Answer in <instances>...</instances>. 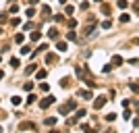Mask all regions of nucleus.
Instances as JSON below:
<instances>
[{
	"mask_svg": "<svg viewBox=\"0 0 139 133\" xmlns=\"http://www.w3.org/2000/svg\"><path fill=\"white\" fill-rule=\"evenodd\" d=\"M106 102H108V98L100 96V98H98V100L93 102V108H96V110H100V108H104V104H106Z\"/></svg>",
	"mask_w": 139,
	"mask_h": 133,
	"instance_id": "1",
	"label": "nucleus"
},
{
	"mask_svg": "<svg viewBox=\"0 0 139 133\" xmlns=\"http://www.w3.org/2000/svg\"><path fill=\"white\" fill-rule=\"evenodd\" d=\"M75 106H77V102H75V100H71V102H69L66 106H62V108H60V114H69V110H73Z\"/></svg>",
	"mask_w": 139,
	"mask_h": 133,
	"instance_id": "2",
	"label": "nucleus"
},
{
	"mask_svg": "<svg viewBox=\"0 0 139 133\" xmlns=\"http://www.w3.org/2000/svg\"><path fill=\"white\" fill-rule=\"evenodd\" d=\"M50 104H54V96H48V98H44V100L40 102V106H42V108H48Z\"/></svg>",
	"mask_w": 139,
	"mask_h": 133,
	"instance_id": "3",
	"label": "nucleus"
},
{
	"mask_svg": "<svg viewBox=\"0 0 139 133\" xmlns=\"http://www.w3.org/2000/svg\"><path fill=\"white\" fill-rule=\"evenodd\" d=\"M56 48H58L60 52H66V48H69V46H66V42H58V44H56Z\"/></svg>",
	"mask_w": 139,
	"mask_h": 133,
	"instance_id": "4",
	"label": "nucleus"
},
{
	"mask_svg": "<svg viewBox=\"0 0 139 133\" xmlns=\"http://www.w3.org/2000/svg\"><path fill=\"white\" fill-rule=\"evenodd\" d=\"M112 65H114V67H120V65H123V58H120V56L116 54V56L112 58Z\"/></svg>",
	"mask_w": 139,
	"mask_h": 133,
	"instance_id": "5",
	"label": "nucleus"
},
{
	"mask_svg": "<svg viewBox=\"0 0 139 133\" xmlns=\"http://www.w3.org/2000/svg\"><path fill=\"white\" fill-rule=\"evenodd\" d=\"M19 65H21V60L13 56V58H10V67H13V69H19Z\"/></svg>",
	"mask_w": 139,
	"mask_h": 133,
	"instance_id": "6",
	"label": "nucleus"
},
{
	"mask_svg": "<svg viewBox=\"0 0 139 133\" xmlns=\"http://www.w3.org/2000/svg\"><path fill=\"white\" fill-rule=\"evenodd\" d=\"M81 98H83V100H91V92H89V89H83V92H81Z\"/></svg>",
	"mask_w": 139,
	"mask_h": 133,
	"instance_id": "7",
	"label": "nucleus"
},
{
	"mask_svg": "<svg viewBox=\"0 0 139 133\" xmlns=\"http://www.w3.org/2000/svg\"><path fill=\"white\" fill-rule=\"evenodd\" d=\"M10 104H13V106H19V104H21V98H19V96H13V98H10Z\"/></svg>",
	"mask_w": 139,
	"mask_h": 133,
	"instance_id": "8",
	"label": "nucleus"
},
{
	"mask_svg": "<svg viewBox=\"0 0 139 133\" xmlns=\"http://www.w3.org/2000/svg\"><path fill=\"white\" fill-rule=\"evenodd\" d=\"M40 38H42V33H40V31H33V33H31V42H37Z\"/></svg>",
	"mask_w": 139,
	"mask_h": 133,
	"instance_id": "9",
	"label": "nucleus"
},
{
	"mask_svg": "<svg viewBox=\"0 0 139 133\" xmlns=\"http://www.w3.org/2000/svg\"><path fill=\"white\" fill-rule=\"evenodd\" d=\"M50 38H52V40H56V38H58V29H56V27H52V29H50Z\"/></svg>",
	"mask_w": 139,
	"mask_h": 133,
	"instance_id": "10",
	"label": "nucleus"
},
{
	"mask_svg": "<svg viewBox=\"0 0 139 133\" xmlns=\"http://www.w3.org/2000/svg\"><path fill=\"white\" fill-rule=\"evenodd\" d=\"M129 87H131V92H135V94H139V83H131Z\"/></svg>",
	"mask_w": 139,
	"mask_h": 133,
	"instance_id": "11",
	"label": "nucleus"
},
{
	"mask_svg": "<svg viewBox=\"0 0 139 133\" xmlns=\"http://www.w3.org/2000/svg\"><path fill=\"white\" fill-rule=\"evenodd\" d=\"M129 21H131L129 15H120V23H129Z\"/></svg>",
	"mask_w": 139,
	"mask_h": 133,
	"instance_id": "12",
	"label": "nucleus"
},
{
	"mask_svg": "<svg viewBox=\"0 0 139 133\" xmlns=\"http://www.w3.org/2000/svg\"><path fill=\"white\" fill-rule=\"evenodd\" d=\"M54 60H56L54 54H46V62H54Z\"/></svg>",
	"mask_w": 139,
	"mask_h": 133,
	"instance_id": "13",
	"label": "nucleus"
},
{
	"mask_svg": "<svg viewBox=\"0 0 139 133\" xmlns=\"http://www.w3.org/2000/svg\"><path fill=\"white\" fill-rule=\"evenodd\" d=\"M85 114H87V112H85V110H77V114H75V119H83Z\"/></svg>",
	"mask_w": 139,
	"mask_h": 133,
	"instance_id": "14",
	"label": "nucleus"
},
{
	"mask_svg": "<svg viewBox=\"0 0 139 133\" xmlns=\"http://www.w3.org/2000/svg\"><path fill=\"white\" fill-rule=\"evenodd\" d=\"M116 4H118V6H120V8H127V4H129V2H127V0H118V2H116Z\"/></svg>",
	"mask_w": 139,
	"mask_h": 133,
	"instance_id": "15",
	"label": "nucleus"
},
{
	"mask_svg": "<svg viewBox=\"0 0 139 133\" xmlns=\"http://www.w3.org/2000/svg\"><path fill=\"white\" fill-rule=\"evenodd\" d=\"M33 102H35V96H33V94H29V96H27V104H33Z\"/></svg>",
	"mask_w": 139,
	"mask_h": 133,
	"instance_id": "16",
	"label": "nucleus"
},
{
	"mask_svg": "<svg viewBox=\"0 0 139 133\" xmlns=\"http://www.w3.org/2000/svg\"><path fill=\"white\" fill-rule=\"evenodd\" d=\"M114 119H116V114H114V112H110V114H106V121H108V123H110V121H114Z\"/></svg>",
	"mask_w": 139,
	"mask_h": 133,
	"instance_id": "17",
	"label": "nucleus"
},
{
	"mask_svg": "<svg viewBox=\"0 0 139 133\" xmlns=\"http://www.w3.org/2000/svg\"><path fill=\"white\" fill-rule=\"evenodd\" d=\"M15 42H17V44H21V42H23V35H21V33H17V35H15Z\"/></svg>",
	"mask_w": 139,
	"mask_h": 133,
	"instance_id": "18",
	"label": "nucleus"
},
{
	"mask_svg": "<svg viewBox=\"0 0 139 133\" xmlns=\"http://www.w3.org/2000/svg\"><path fill=\"white\" fill-rule=\"evenodd\" d=\"M25 15H27L29 19H31V17H33V15H35V10H33V8H27V13H25Z\"/></svg>",
	"mask_w": 139,
	"mask_h": 133,
	"instance_id": "19",
	"label": "nucleus"
},
{
	"mask_svg": "<svg viewBox=\"0 0 139 133\" xmlns=\"http://www.w3.org/2000/svg\"><path fill=\"white\" fill-rule=\"evenodd\" d=\"M102 27H104V29H110L112 23H110V21H104V23H102Z\"/></svg>",
	"mask_w": 139,
	"mask_h": 133,
	"instance_id": "20",
	"label": "nucleus"
},
{
	"mask_svg": "<svg viewBox=\"0 0 139 133\" xmlns=\"http://www.w3.org/2000/svg\"><path fill=\"white\" fill-rule=\"evenodd\" d=\"M46 77V71H37V79H44Z\"/></svg>",
	"mask_w": 139,
	"mask_h": 133,
	"instance_id": "21",
	"label": "nucleus"
},
{
	"mask_svg": "<svg viewBox=\"0 0 139 133\" xmlns=\"http://www.w3.org/2000/svg\"><path fill=\"white\" fill-rule=\"evenodd\" d=\"M23 87H25V89H27V92H31V89H33V83H25V85H23Z\"/></svg>",
	"mask_w": 139,
	"mask_h": 133,
	"instance_id": "22",
	"label": "nucleus"
},
{
	"mask_svg": "<svg viewBox=\"0 0 139 133\" xmlns=\"http://www.w3.org/2000/svg\"><path fill=\"white\" fill-rule=\"evenodd\" d=\"M37 2H40V0H31V4H37Z\"/></svg>",
	"mask_w": 139,
	"mask_h": 133,
	"instance_id": "23",
	"label": "nucleus"
},
{
	"mask_svg": "<svg viewBox=\"0 0 139 133\" xmlns=\"http://www.w3.org/2000/svg\"><path fill=\"white\" fill-rule=\"evenodd\" d=\"M2 77H4V73H2V71H0V79H2Z\"/></svg>",
	"mask_w": 139,
	"mask_h": 133,
	"instance_id": "24",
	"label": "nucleus"
},
{
	"mask_svg": "<svg viewBox=\"0 0 139 133\" xmlns=\"http://www.w3.org/2000/svg\"><path fill=\"white\" fill-rule=\"evenodd\" d=\"M93 2H102V0H93Z\"/></svg>",
	"mask_w": 139,
	"mask_h": 133,
	"instance_id": "25",
	"label": "nucleus"
}]
</instances>
